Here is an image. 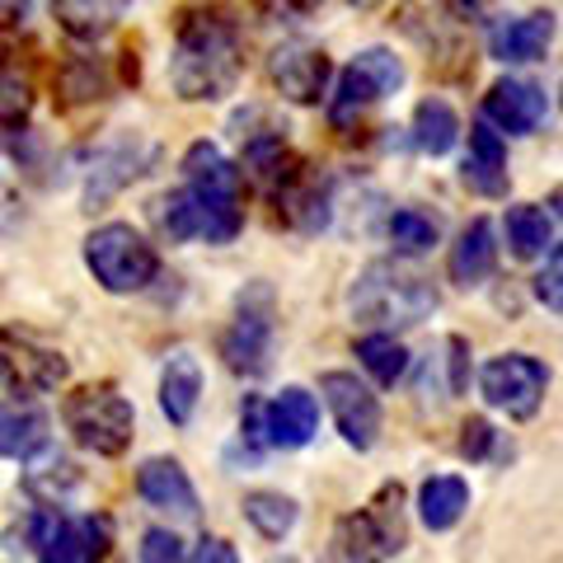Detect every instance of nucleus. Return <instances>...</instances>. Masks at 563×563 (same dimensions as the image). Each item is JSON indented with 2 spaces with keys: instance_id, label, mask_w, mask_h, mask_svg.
<instances>
[{
  "instance_id": "26",
  "label": "nucleus",
  "mask_w": 563,
  "mask_h": 563,
  "mask_svg": "<svg viewBox=\"0 0 563 563\" xmlns=\"http://www.w3.org/2000/svg\"><path fill=\"white\" fill-rule=\"evenodd\" d=\"M10 461H33L47 446V418L38 409H5V437H0Z\"/></svg>"
},
{
  "instance_id": "14",
  "label": "nucleus",
  "mask_w": 563,
  "mask_h": 563,
  "mask_svg": "<svg viewBox=\"0 0 563 563\" xmlns=\"http://www.w3.org/2000/svg\"><path fill=\"white\" fill-rule=\"evenodd\" d=\"M263 428H268V446L301 451L320 432V404L301 385H287L273 404H263Z\"/></svg>"
},
{
  "instance_id": "21",
  "label": "nucleus",
  "mask_w": 563,
  "mask_h": 563,
  "mask_svg": "<svg viewBox=\"0 0 563 563\" xmlns=\"http://www.w3.org/2000/svg\"><path fill=\"white\" fill-rule=\"evenodd\" d=\"M128 5L132 0H52V14H57V24L70 33V38L95 43L128 14Z\"/></svg>"
},
{
  "instance_id": "13",
  "label": "nucleus",
  "mask_w": 563,
  "mask_h": 563,
  "mask_svg": "<svg viewBox=\"0 0 563 563\" xmlns=\"http://www.w3.org/2000/svg\"><path fill=\"white\" fill-rule=\"evenodd\" d=\"M544 113H550V99H544V90L531 80L507 76L484 95V122L507 136H531L544 122Z\"/></svg>"
},
{
  "instance_id": "38",
  "label": "nucleus",
  "mask_w": 563,
  "mask_h": 563,
  "mask_svg": "<svg viewBox=\"0 0 563 563\" xmlns=\"http://www.w3.org/2000/svg\"><path fill=\"white\" fill-rule=\"evenodd\" d=\"M347 5H357V10H372V5H380V0H347Z\"/></svg>"
},
{
  "instance_id": "25",
  "label": "nucleus",
  "mask_w": 563,
  "mask_h": 563,
  "mask_svg": "<svg viewBox=\"0 0 563 563\" xmlns=\"http://www.w3.org/2000/svg\"><path fill=\"white\" fill-rule=\"evenodd\" d=\"M57 95L66 109H76V103H95L109 95V70H103L99 57H70L62 70H57Z\"/></svg>"
},
{
  "instance_id": "5",
  "label": "nucleus",
  "mask_w": 563,
  "mask_h": 563,
  "mask_svg": "<svg viewBox=\"0 0 563 563\" xmlns=\"http://www.w3.org/2000/svg\"><path fill=\"white\" fill-rule=\"evenodd\" d=\"M136 409L113 385H85L66 399V432L95 455H122L132 446Z\"/></svg>"
},
{
  "instance_id": "28",
  "label": "nucleus",
  "mask_w": 563,
  "mask_h": 563,
  "mask_svg": "<svg viewBox=\"0 0 563 563\" xmlns=\"http://www.w3.org/2000/svg\"><path fill=\"white\" fill-rule=\"evenodd\" d=\"M244 521H250L263 540H282L296 526V503L282 498V493H250V498H244Z\"/></svg>"
},
{
  "instance_id": "11",
  "label": "nucleus",
  "mask_w": 563,
  "mask_h": 563,
  "mask_svg": "<svg viewBox=\"0 0 563 563\" xmlns=\"http://www.w3.org/2000/svg\"><path fill=\"white\" fill-rule=\"evenodd\" d=\"M320 395L329 404L333 422H339L343 442L357 446V451H372L376 437H380V399L347 372H324L320 376Z\"/></svg>"
},
{
  "instance_id": "4",
  "label": "nucleus",
  "mask_w": 563,
  "mask_h": 563,
  "mask_svg": "<svg viewBox=\"0 0 563 563\" xmlns=\"http://www.w3.org/2000/svg\"><path fill=\"white\" fill-rule=\"evenodd\" d=\"M85 263H90V273H95L99 287L118 291V296L151 287L155 273H161V258H155V250L132 231V225H122V221L99 225V231L85 240Z\"/></svg>"
},
{
  "instance_id": "3",
  "label": "nucleus",
  "mask_w": 563,
  "mask_h": 563,
  "mask_svg": "<svg viewBox=\"0 0 563 563\" xmlns=\"http://www.w3.org/2000/svg\"><path fill=\"white\" fill-rule=\"evenodd\" d=\"M442 306V296L418 268H404V263L380 258L372 268H362V277L352 282L347 291V310L357 324L372 329H409L422 324L428 314Z\"/></svg>"
},
{
  "instance_id": "22",
  "label": "nucleus",
  "mask_w": 563,
  "mask_h": 563,
  "mask_svg": "<svg viewBox=\"0 0 563 563\" xmlns=\"http://www.w3.org/2000/svg\"><path fill=\"white\" fill-rule=\"evenodd\" d=\"M465 507H470V484L455 479V474H437V479L418 488V517L428 531H451L465 517Z\"/></svg>"
},
{
  "instance_id": "29",
  "label": "nucleus",
  "mask_w": 563,
  "mask_h": 563,
  "mask_svg": "<svg viewBox=\"0 0 563 563\" xmlns=\"http://www.w3.org/2000/svg\"><path fill=\"white\" fill-rule=\"evenodd\" d=\"M357 357L380 385H395L404 376V366H409V352H404V343L395 339V333H366V339L357 343Z\"/></svg>"
},
{
  "instance_id": "9",
  "label": "nucleus",
  "mask_w": 563,
  "mask_h": 563,
  "mask_svg": "<svg viewBox=\"0 0 563 563\" xmlns=\"http://www.w3.org/2000/svg\"><path fill=\"white\" fill-rule=\"evenodd\" d=\"M544 390H550V366L526 357V352H507V357L484 362L479 372V395L507 418H531L540 409Z\"/></svg>"
},
{
  "instance_id": "6",
  "label": "nucleus",
  "mask_w": 563,
  "mask_h": 563,
  "mask_svg": "<svg viewBox=\"0 0 563 563\" xmlns=\"http://www.w3.org/2000/svg\"><path fill=\"white\" fill-rule=\"evenodd\" d=\"M339 563H385L404 550V517H399V488H385L372 507L339 521L333 536Z\"/></svg>"
},
{
  "instance_id": "30",
  "label": "nucleus",
  "mask_w": 563,
  "mask_h": 563,
  "mask_svg": "<svg viewBox=\"0 0 563 563\" xmlns=\"http://www.w3.org/2000/svg\"><path fill=\"white\" fill-rule=\"evenodd\" d=\"M390 240H395V250H404V254H422V250H432L437 244V221L432 217H422V211H413V207H404V211H395L390 217Z\"/></svg>"
},
{
  "instance_id": "23",
  "label": "nucleus",
  "mask_w": 563,
  "mask_h": 563,
  "mask_svg": "<svg viewBox=\"0 0 563 563\" xmlns=\"http://www.w3.org/2000/svg\"><path fill=\"white\" fill-rule=\"evenodd\" d=\"M455 141H461V118H455V109L446 99H422L413 109V146L422 155H446Z\"/></svg>"
},
{
  "instance_id": "12",
  "label": "nucleus",
  "mask_w": 563,
  "mask_h": 563,
  "mask_svg": "<svg viewBox=\"0 0 563 563\" xmlns=\"http://www.w3.org/2000/svg\"><path fill=\"white\" fill-rule=\"evenodd\" d=\"M268 80H273V90L282 99L320 103L324 80H329V57L320 47H306V43H282L268 57Z\"/></svg>"
},
{
  "instance_id": "15",
  "label": "nucleus",
  "mask_w": 563,
  "mask_h": 563,
  "mask_svg": "<svg viewBox=\"0 0 563 563\" xmlns=\"http://www.w3.org/2000/svg\"><path fill=\"white\" fill-rule=\"evenodd\" d=\"M136 493L155 507V512H165L174 521H192V517H198V488H192V479L184 474L179 461H165V455L146 461L136 470Z\"/></svg>"
},
{
  "instance_id": "32",
  "label": "nucleus",
  "mask_w": 563,
  "mask_h": 563,
  "mask_svg": "<svg viewBox=\"0 0 563 563\" xmlns=\"http://www.w3.org/2000/svg\"><path fill=\"white\" fill-rule=\"evenodd\" d=\"M141 563H188L184 540L174 531H165V526H155V531L141 536Z\"/></svg>"
},
{
  "instance_id": "8",
  "label": "nucleus",
  "mask_w": 563,
  "mask_h": 563,
  "mask_svg": "<svg viewBox=\"0 0 563 563\" xmlns=\"http://www.w3.org/2000/svg\"><path fill=\"white\" fill-rule=\"evenodd\" d=\"M268 352H273V291L258 282V287L240 291L235 320L221 333V357L235 376H258L268 366Z\"/></svg>"
},
{
  "instance_id": "1",
  "label": "nucleus",
  "mask_w": 563,
  "mask_h": 563,
  "mask_svg": "<svg viewBox=\"0 0 563 563\" xmlns=\"http://www.w3.org/2000/svg\"><path fill=\"white\" fill-rule=\"evenodd\" d=\"M161 225L169 240L202 235L207 244H231L244 225L240 211V169L225 155L198 141L184 155V188L161 198Z\"/></svg>"
},
{
  "instance_id": "2",
  "label": "nucleus",
  "mask_w": 563,
  "mask_h": 563,
  "mask_svg": "<svg viewBox=\"0 0 563 563\" xmlns=\"http://www.w3.org/2000/svg\"><path fill=\"white\" fill-rule=\"evenodd\" d=\"M240 80V33L225 14H184L169 52V85L188 103H217Z\"/></svg>"
},
{
  "instance_id": "17",
  "label": "nucleus",
  "mask_w": 563,
  "mask_h": 563,
  "mask_svg": "<svg viewBox=\"0 0 563 563\" xmlns=\"http://www.w3.org/2000/svg\"><path fill=\"white\" fill-rule=\"evenodd\" d=\"M198 399H202V366L188 347L169 352L165 357V372H161V409L174 428H188L192 413H198Z\"/></svg>"
},
{
  "instance_id": "19",
  "label": "nucleus",
  "mask_w": 563,
  "mask_h": 563,
  "mask_svg": "<svg viewBox=\"0 0 563 563\" xmlns=\"http://www.w3.org/2000/svg\"><path fill=\"white\" fill-rule=\"evenodd\" d=\"M465 184L474 192H484V198H503L507 192V151L498 132L479 122V128H470V155H465Z\"/></svg>"
},
{
  "instance_id": "10",
  "label": "nucleus",
  "mask_w": 563,
  "mask_h": 563,
  "mask_svg": "<svg viewBox=\"0 0 563 563\" xmlns=\"http://www.w3.org/2000/svg\"><path fill=\"white\" fill-rule=\"evenodd\" d=\"M33 550L38 563H99L109 554V517H33Z\"/></svg>"
},
{
  "instance_id": "34",
  "label": "nucleus",
  "mask_w": 563,
  "mask_h": 563,
  "mask_svg": "<svg viewBox=\"0 0 563 563\" xmlns=\"http://www.w3.org/2000/svg\"><path fill=\"white\" fill-rule=\"evenodd\" d=\"M192 563H240V554H235V544H225L221 536H207L198 544V554H192Z\"/></svg>"
},
{
  "instance_id": "24",
  "label": "nucleus",
  "mask_w": 563,
  "mask_h": 563,
  "mask_svg": "<svg viewBox=\"0 0 563 563\" xmlns=\"http://www.w3.org/2000/svg\"><path fill=\"white\" fill-rule=\"evenodd\" d=\"M136 174H141V151H136V146H113V151H103L99 161H95L90 188H85V202H90V207L109 202L122 184L136 179Z\"/></svg>"
},
{
  "instance_id": "16",
  "label": "nucleus",
  "mask_w": 563,
  "mask_h": 563,
  "mask_svg": "<svg viewBox=\"0 0 563 563\" xmlns=\"http://www.w3.org/2000/svg\"><path fill=\"white\" fill-rule=\"evenodd\" d=\"M554 14L536 10V14H517V20H503L488 33V52L498 62H540L554 43Z\"/></svg>"
},
{
  "instance_id": "18",
  "label": "nucleus",
  "mask_w": 563,
  "mask_h": 563,
  "mask_svg": "<svg viewBox=\"0 0 563 563\" xmlns=\"http://www.w3.org/2000/svg\"><path fill=\"white\" fill-rule=\"evenodd\" d=\"M493 263H498V240H493V221L484 217H474L461 240L451 244V258H446V268H451V282L455 287H484V277L493 273Z\"/></svg>"
},
{
  "instance_id": "35",
  "label": "nucleus",
  "mask_w": 563,
  "mask_h": 563,
  "mask_svg": "<svg viewBox=\"0 0 563 563\" xmlns=\"http://www.w3.org/2000/svg\"><path fill=\"white\" fill-rule=\"evenodd\" d=\"M314 0H258V10L268 14V20H301V14H310Z\"/></svg>"
},
{
  "instance_id": "31",
  "label": "nucleus",
  "mask_w": 563,
  "mask_h": 563,
  "mask_svg": "<svg viewBox=\"0 0 563 563\" xmlns=\"http://www.w3.org/2000/svg\"><path fill=\"white\" fill-rule=\"evenodd\" d=\"M536 301H540L544 310L563 314V244H554L550 258H544V268H540V277H536Z\"/></svg>"
},
{
  "instance_id": "20",
  "label": "nucleus",
  "mask_w": 563,
  "mask_h": 563,
  "mask_svg": "<svg viewBox=\"0 0 563 563\" xmlns=\"http://www.w3.org/2000/svg\"><path fill=\"white\" fill-rule=\"evenodd\" d=\"M66 380V362L62 352H47V347H33V343H20L14 347V333H5V385L14 390H52V385Z\"/></svg>"
},
{
  "instance_id": "7",
  "label": "nucleus",
  "mask_w": 563,
  "mask_h": 563,
  "mask_svg": "<svg viewBox=\"0 0 563 563\" xmlns=\"http://www.w3.org/2000/svg\"><path fill=\"white\" fill-rule=\"evenodd\" d=\"M399 85H404V62L395 57V52H385V47L357 52V62L339 76V90H333V99H329V122L333 128H347V122H357L372 103L395 95Z\"/></svg>"
},
{
  "instance_id": "33",
  "label": "nucleus",
  "mask_w": 563,
  "mask_h": 563,
  "mask_svg": "<svg viewBox=\"0 0 563 563\" xmlns=\"http://www.w3.org/2000/svg\"><path fill=\"white\" fill-rule=\"evenodd\" d=\"M461 432H465V437H461V455H470V461H479V455H488V446H493V428H488L484 418H470Z\"/></svg>"
},
{
  "instance_id": "36",
  "label": "nucleus",
  "mask_w": 563,
  "mask_h": 563,
  "mask_svg": "<svg viewBox=\"0 0 563 563\" xmlns=\"http://www.w3.org/2000/svg\"><path fill=\"white\" fill-rule=\"evenodd\" d=\"M446 347H451V390L461 395L465 380H470V366H465V352H470V347H465V339H451Z\"/></svg>"
},
{
  "instance_id": "27",
  "label": "nucleus",
  "mask_w": 563,
  "mask_h": 563,
  "mask_svg": "<svg viewBox=\"0 0 563 563\" xmlns=\"http://www.w3.org/2000/svg\"><path fill=\"white\" fill-rule=\"evenodd\" d=\"M550 235H554L550 211H540V207H512L507 211V244H512L517 258H540Z\"/></svg>"
},
{
  "instance_id": "37",
  "label": "nucleus",
  "mask_w": 563,
  "mask_h": 563,
  "mask_svg": "<svg viewBox=\"0 0 563 563\" xmlns=\"http://www.w3.org/2000/svg\"><path fill=\"white\" fill-rule=\"evenodd\" d=\"M550 207H554V211H559V217H563V184L554 188V198H550Z\"/></svg>"
}]
</instances>
